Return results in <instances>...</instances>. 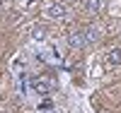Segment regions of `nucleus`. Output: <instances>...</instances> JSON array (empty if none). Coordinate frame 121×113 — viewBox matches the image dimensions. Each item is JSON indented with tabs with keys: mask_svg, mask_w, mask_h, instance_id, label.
I'll list each match as a JSON object with an SVG mask.
<instances>
[{
	"mask_svg": "<svg viewBox=\"0 0 121 113\" xmlns=\"http://www.w3.org/2000/svg\"><path fill=\"white\" fill-rule=\"evenodd\" d=\"M68 46L70 48H75V51H82L87 48V36H85V29H73V31L68 34Z\"/></svg>",
	"mask_w": 121,
	"mask_h": 113,
	"instance_id": "nucleus-1",
	"label": "nucleus"
},
{
	"mask_svg": "<svg viewBox=\"0 0 121 113\" xmlns=\"http://www.w3.org/2000/svg\"><path fill=\"white\" fill-rule=\"evenodd\" d=\"M46 17H51V19H65L68 17V7L63 3H51L46 7Z\"/></svg>",
	"mask_w": 121,
	"mask_h": 113,
	"instance_id": "nucleus-2",
	"label": "nucleus"
},
{
	"mask_svg": "<svg viewBox=\"0 0 121 113\" xmlns=\"http://www.w3.org/2000/svg\"><path fill=\"white\" fill-rule=\"evenodd\" d=\"M104 65H107V67H119V65H121V48H109V51H107Z\"/></svg>",
	"mask_w": 121,
	"mask_h": 113,
	"instance_id": "nucleus-3",
	"label": "nucleus"
},
{
	"mask_svg": "<svg viewBox=\"0 0 121 113\" xmlns=\"http://www.w3.org/2000/svg\"><path fill=\"white\" fill-rule=\"evenodd\" d=\"M82 7L90 15H99L104 10V0H82Z\"/></svg>",
	"mask_w": 121,
	"mask_h": 113,
	"instance_id": "nucleus-4",
	"label": "nucleus"
},
{
	"mask_svg": "<svg viewBox=\"0 0 121 113\" xmlns=\"http://www.w3.org/2000/svg\"><path fill=\"white\" fill-rule=\"evenodd\" d=\"M85 36H87V43H90V46L97 43V41H99V29H97L95 24H87V27H85Z\"/></svg>",
	"mask_w": 121,
	"mask_h": 113,
	"instance_id": "nucleus-5",
	"label": "nucleus"
},
{
	"mask_svg": "<svg viewBox=\"0 0 121 113\" xmlns=\"http://www.w3.org/2000/svg\"><path fill=\"white\" fill-rule=\"evenodd\" d=\"M34 89L39 91V94H51L53 84H51V82H46V79H36V82H34Z\"/></svg>",
	"mask_w": 121,
	"mask_h": 113,
	"instance_id": "nucleus-6",
	"label": "nucleus"
},
{
	"mask_svg": "<svg viewBox=\"0 0 121 113\" xmlns=\"http://www.w3.org/2000/svg\"><path fill=\"white\" fill-rule=\"evenodd\" d=\"M44 34H46V29H44V27H34V29H32V36H34L36 41H41Z\"/></svg>",
	"mask_w": 121,
	"mask_h": 113,
	"instance_id": "nucleus-7",
	"label": "nucleus"
},
{
	"mask_svg": "<svg viewBox=\"0 0 121 113\" xmlns=\"http://www.w3.org/2000/svg\"><path fill=\"white\" fill-rule=\"evenodd\" d=\"M0 10H3V3H0Z\"/></svg>",
	"mask_w": 121,
	"mask_h": 113,
	"instance_id": "nucleus-8",
	"label": "nucleus"
},
{
	"mask_svg": "<svg viewBox=\"0 0 121 113\" xmlns=\"http://www.w3.org/2000/svg\"><path fill=\"white\" fill-rule=\"evenodd\" d=\"M51 113H53V111H51Z\"/></svg>",
	"mask_w": 121,
	"mask_h": 113,
	"instance_id": "nucleus-9",
	"label": "nucleus"
}]
</instances>
